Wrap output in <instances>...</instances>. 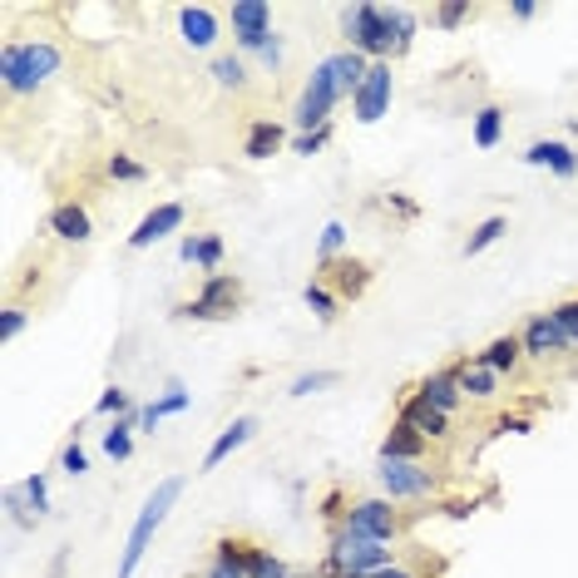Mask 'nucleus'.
<instances>
[{"label": "nucleus", "mask_w": 578, "mask_h": 578, "mask_svg": "<svg viewBox=\"0 0 578 578\" xmlns=\"http://www.w3.org/2000/svg\"><path fill=\"white\" fill-rule=\"evenodd\" d=\"M60 470L70 475V480H79V475L89 470V455H85V445H79V440H70V445L60 450Z\"/></svg>", "instance_id": "obj_42"}, {"label": "nucleus", "mask_w": 578, "mask_h": 578, "mask_svg": "<svg viewBox=\"0 0 578 578\" xmlns=\"http://www.w3.org/2000/svg\"><path fill=\"white\" fill-rule=\"evenodd\" d=\"M554 321H558V327H564V336H568V342L578 346V297L558 302V307H554Z\"/></svg>", "instance_id": "obj_44"}, {"label": "nucleus", "mask_w": 578, "mask_h": 578, "mask_svg": "<svg viewBox=\"0 0 578 578\" xmlns=\"http://www.w3.org/2000/svg\"><path fill=\"white\" fill-rule=\"evenodd\" d=\"M509 15H514V21H534V15H539V5H534V0H514V5H509Z\"/></svg>", "instance_id": "obj_50"}, {"label": "nucleus", "mask_w": 578, "mask_h": 578, "mask_svg": "<svg viewBox=\"0 0 578 578\" xmlns=\"http://www.w3.org/2000/svg\"><path fill=\"white\" fill-rule=\"evenodd\" d=\"M134 430H139V410H128V416L109 420V430H104V455H109V460L124 465L128 455H134Z\"/></svg>", "instance_id": "obj_26"}, {"label": "nucleus", "mask_w": 578, "mask_h": 578, "mask_svg": "<svg viewBox=\"0 0 578 578\" xmlns=\"http://www.w3.org/2000/svg\"><path fill=\"white\" fill-rule=\"evenodd\" d=\"M385 208H391L396 218H406V223H416V218H420V208L410 204L406 193H385Z\"/></svg>", "instance_id": "obj_47"}, {"label": "nucleus", "mask_w": 578, "mask_h": 578, "mask_svg": "<svg viewBox=\"0 0 578 578\" xmlns=\"http://www.w3.org/2000/svg\"><path fill=\"white\" fill-rule=\"evenodd\" d=\"M396 544H381V539H361V534H346V529H332L327 539V558H321V574L327 578H366L376 568L396 564Z\"/></svg>", "instance_id": "obj_4"}, {"label": "nucleus", "mask_w": 578, "mask_h": 578, "mask_svg": "<svg viewBox=\"0 0 578 578\" xmlns=\"http://www.w3.org/2000/svg\"><path fill=\"white\" fill-rule=\"evenodd\" d=\"M504 233H509V218H504V213H490L484 223L470 227V237H465V257H480L484 247H494Z\"/></svg>", "instance_id": "obj_29"}, {"label": "nucleus", "mask_w": 578, "mask_h": 578, "mask_svg": "<svg viewBox=\"0 0 578 578\" xmlns=\"http://www.w3.org/2000/svg\"><path fill=\"white\" fill-rule=\"evenodd\" d=\"M455 366H460L465 401H494V396H500V376H494L490 366H480L475 356H465V361H455Z\"/></svg>", "instance_id": "obj_24"}, {"label": "nucleus", "mask_w": 578, "mask_h": 578, "mask_svg": "<svg viewBox=\"0 0 578 578\" xmlns=\"http://www.w3.org/2000/svg\"><path fill=\"white\" fill-rule=\"evenodd\" d=\"M317 578H327V574H317Z\"/></svg>", "instance_id": "obj_54"}, {"label": "nucleus", "mask_w": 578, "mask_h": 578, "mask_svg": "<svg viewBox=\"0 0 578 578\" xmlns=\"http://www.w3.org/2000/svg\"><path fill=\"white\" fill-rule=\"evenodd\" d=\"M500 430H509V435H529L534 426H529L525 416H504V420H500Z\"/></svg>", "instance_id": "obj_51"}, {"label": "nucleus", "mask_w": 578, "mask_h": 578, "mask_svg": "<svg viewBox=\"0 0 578 578\" xmlns=\"http://www.w3.org/2000/svg\"><path fill=\"white\" fill-rule=\"evenodd\" d=\"M243 297H247V287L237 272H213V278H204L198 297H188L179 307V317L183 321H227V317H237Z\"/></svg>", "instance_id": "obj_8"}, {"label": "nucleus", "mask_w": 578, "mask_h": 578, "mask_svg": "<svg viewBox=\"0 0 578 578\" xmlns=\"http://www.w3.org/2000/svg\"><path fill=\"white\" fill-rule=\"evenodd\" d=\"M519 346H525V361H539V366H549V361L574 352V342L564 336L554 311H534V317L525 321V332H519Z\"/></svg>", "instance_id": "obj_9"}, {"label": "nucleus", "mask_w": 578, "mask_h": 578, "mask_svg": "<svg viewBox=\"0 0 578 578\" xmlns=\"http://www.w3.org/2000/svg\"><path fill=\"white\" fill-rule=\"evenodd\" d=\"M153 406L163 410V420H169V416H183V410H188V385H183L179 376H169V381H163V396L153 401Z\"/></svg>", "instance_id": "obj_37"}, {"label": "nucleus", "mask_w": 578, "mask_h": 578, "mask_svg": "<svg viewBox=\"0 0 578 578\" xmlns=\"http://www.w3.org/2000/svg\"><path fill=\"white\" fill-rule=\"evenodd\" d=\"M475 361L480 366H490L494 376H514L519 366H525V346H519V332H509V336H494L484 352H475Z\"/></svg>", "instance_id": "obj_22"}, {"label": "nucleus", "mask_w": 578, "mask_h": 578, "mask_svg": "<svg viewBox=\"0 0 578 578\" xmlns=\"http://www.w3.org/2000/svg\"><path fill=\"white\" fill-rule=\"evenodd\" d=\"M342 104V89H336V70L332 60H321L317 70L307 75V85H302L297 104H292V124H297V134H311V128H327L332 124V109Z\"/></svg>", "instance_id": "obj_5"}, {"label": "nucleus", "mask_w": 578, "mask_h": 578, "mask_svg": "<svg viewBox=\"0 0 578 578\" xmlns=\"http://www.w3.org/2000/svg\"><path fill=\"white\" fill-rule=\"evenodd\" d=\"M208 75L223 89H247V64L237 60V54H213V70H208Z\"/></svg>", "instance_id": "obj_33"}, {"label": "nucleus", "mask_w": 578, "mask_h": 578, "mask_svg": "<svg viewBox=\"0 0 578 578\" xmlns=\"http://www.w3.org/2000/svg\"><path fill=\"white\" fill-rule=\"evenodd\" d=\"M470 139H475V149H494V144L504 139V109H500V104L475 109V119H470Z\"/></svg>", "instance_id": "obj_27"}, {"label": "nucleus", "mask_w": 578, "mask_h": 578, "mask_svg": "<svg viewBox=\"0 0 578 578\" xmlns=\"http://www.w3.org/2000/svg\"><path fill=\"white\" fill-rule=\"evenodd\" d=\"M346 534H361V539H381V544H396L401 534H406V514L396 509V504L385 500V494H371V500H352L342 514Z\"/></svg>", "instance_id": "obj_6"}, {"label": "nucleus", "mask_w": 578, "mask_h": 578, "mask_svg": "<svg viewBox=\"0 0 578 578\" xmlns=\"http://www.w3.org/2000/svg\"><path fill=\"white\" fill-rule=\"evenodd\" d=\"M342 35L346 50L366 54L371 64H391V54L401 50V5H376V0L342 5Z\"/></svg>", "instance_id": "obj_1"}, {"label": "nucleus", "mask_w": 578, "mask_h": 578, "mask_svg": "<svg viewBox=\"0 0 578 578\" xmlns=\"http://www.w3.org/2000/svg\"><path fill=\"white\" fill-rule=\"evenodd\" d=\"M64 568H70V549H60V554H54V564H50V574H45V578H64Z\"/></svg>", "instance_id": "obj_52"}, {"label": "nucleus", "mask_w": 578, "mask_h": 578, "mask_svg": "<svg viewBox=\"0 0 578 578\" xmlns=\"http://www.w3.org/2000/svg\"><path fill=\"white\" fill-rule=\"evenodd\" d=\"M257 60H262V70H268V75H282V64H287V40H282V35H272V40L262 45V54H257Z\"/></svg>", "instance_id": "obj_43"}, {"label": "nucleus", "mask_w": 578, "mask_h": 578, "mask_svg": "<svg viewBox=\"0 0 578 578\" xmlns=\"http://www.w3.org/2000/svg\"><path fill=\"white\" fill-rule=\"evenodd\" d=\"M218 35H223V25L208 5H179V40L188 50H213Z\"/></svg>", "instance_id": "obj_15"}, {"label": "nucleus", "mask_w": 578, "mask_h": 578, "mask_svg": "<svg viewBox=\"0 0 578 578\" xmlns=\"http://www.w3.org/2000/svg\"><path fill=\"white\" fill-rule=\"evenodd\" d=\"M247 549H253V539H218L204 578H247Z\"/></svg>", "instance_id": "obj_21"}, {"label": "nucleus", "mask_w": 578, "mask_h": 578, "mask_svg": "<svg viewBox=\"0 0 578 578\" xmlns=\"http://www.w3.org/2000/svg\"><path fill=\"white\" fill-rule=\"evenodd\" d=\"M292 578H297V574H292Z\"/></svg>", "instance_id": "obj_55"}, {"label": "nucleus", "mask_w": 578, "mask_h": 578, "mask_svg": "<svg viewBox=\"0 0 578 578\" xmlns=\"http://www.w3.org/2000/svg\"><path fill=\"white\" fill-rule=\"evenodd\" d=\"M21 494H25V509H30L35 519H45V514H50V480H45L40 470H35L30 480L21 484Z\"/></svg>", "instance_id": "obj_35"}, {"label": "nucleus", "mask_w": 578, "mask_h": 578, "mask_svg": "<svg viewBox=\"0 0 578 578\" xmlns=\"http://www.w3.org/2000/svg\"><path fill=\"white\" fill-rule=\"evenodd\" d=\"M416 396H426L435 410L455 416V410L465 406V391H460V366H440V371H430L426 381L416 385Z\"/></svg>", "instance_id": "obj_14"}, {"label": "nucleus", "mask_w": 578, "mask_h": 578, "mask_svg": "<svg viewBox=\"0 0 578 578\" xmlns=\"http://www.w3.org/2000/svg\"><path fill=\"white\" fill-rule=\"evenodd\" d=\"M247 578H292V568L282 564L272 549L253 544V549H247Z\"/></svg>", "instance_id": "obj_32"}, {"label": "nucleus", "mask_w": 578, "mask_h": 578, "mask_svg": "<svg viewBox=\"0 0 578 578\" xmlns=\"http://www.w3.org/2000/svg\"><path fill=\"white\" fill-rule=\"evenodd\" d=\"M50 233L60 237V243H75V247H85L89 237H95V218H89V208L85 204H54V213H50Z\"/></svg>", "instance_id": "obj_18"}, {"label": "nucleus", "mask_w": 578, "mask_h": 578, "mask_svg": "<svg viewBox=\"0 0 578 578\" xmlns=\"http://www.w3.org/2000/svg\"><path fill=\"white\" fill-rule=\"evenodd\" d=\"M159 426H163V410L153 406V401H149V406H139V430H144V435H153Z\"/></svg>", "instance_id": "obj_48"}, {"label": "nucleus", "mask_w": 578, "mask_h": 578, "mask_svg": "<svg viewBox=\"0 0 578 578\" xmlns=\"http://www.w3.org/2000/svg\"><path fill=\"white\" fill-rule=\"evenodd\" d=\"M327 272H332V292H336V297H352L356 302L366 287H371V268H366L361 257H336Z\"/></svg>", "instance_id": "obj_23"}, {"label": "nucleus", "mask_w": 578, "mask_h": 578, "mask_svg": "<svg viewBox=\"0 0 578 578\" xmlns=\"http://www.w3.org/2000/svg\"><path fill=\"white\" fill-rule=\"evenodd\" d=\"M332 385H342V371L321 366V371H302L297 381L287 385V396H292V401H307V396H321V391H332Z\"/></svg>", "instance_id": "obj_30"}, {"label": "nucleus", "mask_w": 578, "mask_h": 578, "mask_svg": "<svg viewBox=\"0 0 578 578\" xmlns=\"http://www.w3.org/2000/svg\"><path fill=\"white\" fill-rule=\"evenodd\" d=\"M574 134H578V119H574Z\"/></svg>", "instance_id": "obj_53"}, {"label": "nucleus", "mask_w": 578, "mask_h": 578, "mask_svg": "<svg viewBox=\"0 0 578 578\" xmlns=\"http://www.w3.org/2000/svg\"><path fill=\"white\" fill-rule=\"evenodd\" d=\"M198 268L213 278V272H223V237L218 233H204V243H198Z\"/></svg>", "instance_id": "obj_38"}, {"label": "nucleus", "mask_w": 578, "mask_h": 578, "mask_svg": "<svg viewBox=\"0 0 578 578\" xmlns=\"http://www.w3.org/2000/svg\"><path fill=\"white\" fill-rule=\"evenodd\" d=\"M440 509H445L450 519H470V514L480 509V500H445V504H440Z\"/></svg>", "instance_id": "obj_49"}, {"label": "nucleus", "mask_w": 578, "mask_h": 578, "mask_svg": "<svg viewBox=\"0 0 578 578\" xmlns=\"http://www.w3.org/2000/svg\"><path fill=\"white\" fill-rule=\"evenodd\" d=\"M104 173H109L114 183H144V179H149V169H144L139 159H128V153H109Z\"/></svg>", "instance_id": "obj_36"}, {"label": "nucleus", "mask_w": 578, "mask_h": 578, "mask_svg": "<svg viewBox=\"0 0 578 578\" xmlns=\"http://www.w3.org/2000/svg\"><path fill=\"white\" fill-rule=\"evenodd\" d=\"M366 578H426V574H420V564H410V558H396V564L376 568V574H366Z\"/></svg>", "instance_id": "obj_45"}, {"label": "nucleus", "mask_w": 578, "mask_h": 578, "mask_svg": "<svg viewBox=\"0 0 578 578\" xmlns=\"http://www.w3.org/2000/svg\"><path fill=\"white\" fill-rule=\"evenodd\" d=\"M60 64L64 54L50 40H5V50H0V85H5V95H35V89H45L60 75Z\"/></svg>", "instance_id": "obj_2"}, {"label": "nucleus", "mask_w": 578, "mask_h": 578, "mask_svg": "<svg viewBox=\"0 0 578 578\" xmlns=\"http://www.w3.org/2000/svg\"><path fill=\"white\" fill-rule=\"evenodd\" d=\"M302 302H307V311L321 321V327H332L336 317H342V297H336L327 282H307V292H302Z\"/></svg>", "instance_id": "obj_28"}, {"label": "nucleus", "mask_w": 578, "mask_h": 578, "mask_svg": "<svg viewBox=\"0 0 578 578\" xmlns=\"http://www.w3.org/2000/svg\"><path fill=\"white\" fill-rule=\"evenodd\" d=\"M470 21V0H445V5H435V25L440 30H455V25Z\"/></svg>", "instance_id": "obj_41"}, {"label": "nucleus", "mask_w": 578, "mask_h": 578, "mask_svg": "<svg viewBox=\"0 0 578 578\" xmlns=\"http://www.w3.org/2000/svg\"><path fill=\"white\" fill-rule=\"evenodd\" d=\"M183 484H188L183 475H163V480L153 484V494L144 500L139 519H134V529H128V539H124V558H119V574L114 578H134V574H139V564H144V554H149L153 534L169 525L173 504L183 500Z\"/></svg>", "instance_id": "obj_3"}, {"label": "nucleus", "mask_w": 578, "mask_h": 578, "mask_svg": "<svg viewBox=\"0 0 578 578\" xmlns=\"http://www.w3.org/2000/svg\"><path fill=\"white\" fill-rule=\"evenodd\" d=\"M416 35H420L416 11H406V5H401V50H396V54H410V45H416Z\"/></svg>", "instance_id": "obj_46"}, {"label": "nucleus", "mask_w": 578, "mask_h": 578, "mask_svg": "<svg viewBox=\"0 0 578 578\" xmlns=\"http://www.w3.org/2000/svg\"><path fill=\"white\" fill-rule=\"evenodd\" d=\"M525 163H529V169H549L554 179H574V173H578V149H574V144H564V139H534L525 149Z\"/></svg>", "instance_id": "obj_16"}, {"label": "nucleus", "mask_w": 578, "mask_h": 578, "mask_svg": "<svg viewBox=\"0 0 578 578\" xmlns=\"http://www.w3.org/2000/svg\"><path fill=\"white\" fill-rule=\"evenodd\" d=\"M376 480L391 504H420L440 494V475L420 460H376Z\"/></svg>", "instance_id": "obj_7"}, {"label": "nucleus", "mask_w": 578, "mask_h": 578, "mask_svg": "<svg viewBox=\"0 0 578 578\" xmlns=\"http://www.w3.org/2000/svg\"><path fill=\"white\" fill-rule=\"evenodd\" d=\"M327 144H332V124H327V128H311V134H297V139H292V153H302V159H317Z\"/></svg>", "instance_id": "obj_39"}, {"label": "nucleus", "mask_w": 578, "mask_h": 578, "mask_svg": "<svg viewBox=\"0 0 578 578\" xmlns=\"http://www.w3.org/2000/svg\"><path fill=\"white\" fill-rule=\"evenodd\" d=\"M25 327H30V311H25V307H15V302H11V307L0 311V342H15Z\"/></svg>", "instance_id": "obj_40"}, {"label": "nucleus", "mask_w": 578, "mask_h": 578, "mask_svg": "<svg viewBox=\"0 0 578 578\" xmlns=\"http://www.w3.org/2000/svg\"><path fill=\"white\" fill-rule=\"evenodd\" d=\"M233 35L243 54H262V45L272 40V5L268 0H233Z\"/></svg>", "instance_id": "obj_11"}, {"label": "nucleus", "mask_w": 578, "mask_h": 578, "mask_svg": "<svg viewBox=\"0 0 578 578\" xmlns=\"http://www.w3.org/2000/svg\"><path fill=\"white\" fill-rule=\"evenodd\" d=\"M327 60H332V70H336V89H342V99H352L356 89H361L371 60H366V54H356V50H336V54H327Z\"/></svg>", "instance_id": "obj_25"}, {"label": "nucleus", "mask_w": 578, "mask_h": 578, "mask_svg": "<svg viewBox=\"0 0 578 578\" xmlns=\"http://www.w3.org/2000/svg\"><path fill=\"white\" fill-rule=\"evenodd\" d=\"M253 435H257V416H233L223 430H218L213 445H208V455H204V475H208V470H218L223 460H233V455H237V450H243Z\"/></svg>", "instance_id": "obj_17"}, {"label": "nucleus", "mask_w": 578, "mask_h": 578, "mask_svg": "<svg viewBox=\"0 0 578 578\" xmlns=\"http://www.w3.org/2000/svg\"><path fill=\"white\" fill-rule=\"evenodd\" d=\"M401 426H410L416 435H426L430 445H440V440H450V416L445 410H435L426 396H406L401 401Z\"/></svg>", "instance_id": "obj_13"}, {"label": "nucleus", "mask_w": 578, "mask_h": 578, "mask_svg": "<svg viewBox=\"0 0 578 578\" xmlns=\"http://www.w3.org/2000/svg\"><path fill=\"white\" fill-rule=\"evenodd\" d=\"M128 410H139V406L128 401V391H124V385H104V391H99V401H95V416L119 420V416H128Z\"/></svg>", "instance_id": "obj_34"}, {"label": "nucleus", "mask_w": 578, "mask_h": 578, "mask_svg": "<svg viewBox=\"0 0 578 578\" xmlns=\"http://www.w3.org/2000/svg\"><path fill=\"white\" fill-rule=\"evenodd\" d=\"M426 455H430V440L416 435L410 426H401V420L385 430L381 450H376V460H420V465H426Z\"/></svg>", "instance_id": "obj_19"}, {"label": "nucleus", "mask_w": 578, "mask_h": 578, "mask_svg": "<svg viewBox=\"0 0 578 578\" xmlns=\"http://www.w3.org/2000/svg\"><path fill=\"white\" fill-rule=\"evenodd\" d=\"M391 99H396V75H391V64H371L361 89L352 95L356 124H381V119L391 114Z\"/></svg>", "instance_id": "obj_10"}, {"label": "nucleus", "mask_w": 578, "mask_h": 578, "mask_svg": "<svg viewBox=\"0 0 578 578\" xmlns=\"http://www.w3.org/2000/svg\"><path fill=\"white\" fill-rule=\"evenodd\" d=\"M183 218H188V208H183V204H159V208H149V213L139 218V227L128 233V247H134V253H149V247H159L163 237L183 233Z\"/></svg>", "instance_id": "obj_12"}, {"label": "nucleus", "mask_w": 578, "mask_h": 578, "mask_svg": "<svg viewBox=\"0 0 578 578\" xmlns=\"http://www.w3.org/2000/svg\"><path fill=\"white\" fill-rule=\"evenodd\" d=\"M346 243H352V233H346V223H327L321 227V237H317V257H321V268H332L336 257H346Z\"/></svg>", "instance_id": "obj_31"}, {"label": "nucleus", "mask_w": 578, "mask_h": 578, "mask_svg": "<svg viewBox=\"0 0 578 578\" xmlns=\"http://www.w3.org/2000/svg\"><path fill=\"white\" fill-rule=\"evenodd\" d=\"M282 144H287V128H282L278 119H253V124H247V139H243V159L262 163V159H272V153H282Z\"/></svg>", "instance_id": "obj_20"}]
</instances>
